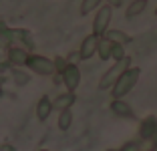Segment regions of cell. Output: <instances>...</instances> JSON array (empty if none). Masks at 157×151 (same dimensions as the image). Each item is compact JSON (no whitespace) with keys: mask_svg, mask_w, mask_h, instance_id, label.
<instances>
[{"mask_svg":"<svg viewBox=\"0 0 157 151\" xmlns=\"http://www.w3.org/2000/svg\"><path fill=\"white\" fill-rule=\"evenodd\" d=\"M139 77H141V69H139V67H129V69L119 77V81L113 85L111 97L113 99H123V97H127L135 89V85L139 83Z\"/></svg>","mask_w":157,"mask_h":151,"instance_id":"obj_1","label":"cell"},{"mask_svg":"<svg viewBox=\"0 0 157 151\" xmlns=\"http://www.w3.org/2000/svg\"><path fill=\"white\" fill-rule=\"evenodd\" d=\"M129 67H131V59H129V56H125L123 60L113 63V67L101 77V81H99V89H101V91H109V89H113V85L119 81V77L129 69Z\"/></svg>","mask_w":157,"mask_h":151,"instance_id":"obj_2","label":"cell"},{"mask_svg":"<svg viewBox=\"0 0 157 151\" xmlns=\"http://www.w3.org/2000/svg\"><path fill=\"white\" fill-rule=\"evenodd\" d=\"M111 20H113V8L109 4L101 6V8L95 12V20H93V34L95 37H105L107 30L111 28Z\"/></svg>","mask_w":157,"mask_h":151,"instance_id":"obj_3","label":"cell"},{"mask_svg":"<svg viewBox=\"0 0 157 151\" xmlns=\"http://www.w3.org/2000/svg\"><path fill=\"white\" fill-rule=\"evenodd\" d=\"M26 67L33 71L34 75H40V77H51V75L56 73L52 59H46V56H42V55H30L28 60H26Z\"/></svg>","mask_w":157,"mask_h":151,"instance_id":"obj_4","label":"cell"},{"mask_svg":"<svg viewBox=\"0 0 157 151\" xmlns=\"http://www.w3.org/2000/svg\"><path fill=\"white\" fill-rule=\"evenodd\" d=\"M60 79L65 83V87L69 93H75L81 85V69H78L75 63H69L67 64V69L60 73Z\"/></svg>","mask_w":157,"mask_h":151,"instance_id":"obj_5","label":"cell"},{"mask_svg":"<svg viewBox=\"0 0 157 151\" xmlns=\"http://www.w3.org/2000/svg\"><path fill=\"white\" fill-rule=\"evenodd\" d=\"M97 45H99V37H95V34L85 37L83 42H81V48H78V60L93 59L95 52H97Z\"/></svg>","mask_w":157,"mask_h":151,"instance_id":"obj_6","label":"cell"},{"mask_svg":"<svg viewBox=\"0 0 157 151\" xmlns=\"http://www.w3.org/2000/svg\"><path fill=\"white\" fill-rule=\"evenodd\" d=\"M111 113H115L121 119H135V111L133 107L123 99H113L111 101Z\"/></svg>","mask_w":157,"mask_h":151,"instance_id":"obj_7","label":"cell"},{"mask_svg":"<svg viewBox=\"0 0 157 151\" xmlns=\"http://www.w3.org/2000/svg\"><path fill=\"white\" fill-rule=\"evenodd\" d=\"M139 135H141L143 141H151L157 135V119L153 115H149V117H145V119L141 121V125H139Z\"/></svg>","mask_w":157,"mask_h":151,"instance_id":"obj_8","label":"cell"},{"mask_svg":"<svg viewBox=\"0 0 157 151\" xmlns=\"http://www.w3.org/2000/svg\"><path fill=\"white\" fill-rule=\"evenodd\" d=\"M28 56H30V52H28L26 48H22V46H10L8 48V60L14 64V67H26V60Z\"/></svg>","mask_w":157,"mask_h":151,"instance_id":"obj_9","label":"cell"},{"mask_svg":"<svg viewBox=\"0 0 157 151\" xmlns=\"http://www.w3.org/2000/svg\"><path fill=\"white\" fill-rule=\"evenodd\" d=\"M52 111H55L52 109V101L46 95H42L40 99H38V103H36V119L40 121V123H46V119L51 117Z\"/></svg>","mask_w":157,"mask_h":151,"instance_id":"obj_10","label":"cell"},{"mask_svg":"<svg viewBox=\"0 0 157 151\" xmlns=\"http://www.w3.org/2000/svg\"><path fill=\"white\" fill-rule=\"evenodd\" d=\"M75 101H77V95L75 93H60L59 97H56L55 101H52V109H56L60 113V111H67V109H71V107L75 105Z\"/></svg>","mask_w":157,"mask_h":151,"instance_id":"obj_11","label":"cell"},{"mask_svg":"<svg viewBox=\"0 0 157 151\" xmlns=\"http://www.w3.org/2000/svg\"><path fill=\"white\" fill-rule=\"evenodd\" d=\"M105 37L109 38L111 42H115V45H123V46H125V45H129V42H131V37L127 34V32L119 30V28H109Z\"/></svg>","mask_w":157,"mask_h":151,"instance_id":"obj_12","label":"cell"},{"mask_svg":"<svg viewBox=\"0 0 157 151\" xmlns=\"http://www.w3.org/2000/svg\"><path fill=\"white\" fill-rule=\"evenodd\" d=\"M145 8H147V0H133L131 4H127L125 18H135V16H139V14H143Z\"/></svg>","mask_w":157,"mask_h":151,"instance_id":"obj_13","label":"cell"},{"mask_svg":"<svg viewBox=\"0 0 157 151\" xmlns=\"http://www.w3.org/2000/svg\"><path fill=\"white\" fill-rule=\"evenodd\" d=\"M97 55L101 60H109L111 59V41L107 37L99 38V45H97Z\"/></svg>","mask_w":157,"mask_h":151,"instance_id":"obj_14","label":"cell"},{"mask_svg":"<svg viewBox=\"0 0 157 151\" xmlns=\"http://www.w3.org/2000/svg\"><path fill=\"white\" fill-rule=\"evenodd\" d=\"M71 125H73V111L71 109L60 111L59 113V129L60 131H69Z\"/></svg>","mask_w":157,"mask_h":151,"instance_id":"obj_15","label":"cell"},{"mask_svg":"<svg viewBox=\"0 0 157 151\" xmlns=\"http://www.w3.org/2000/svg\"><path fill=\"white\" fill-rule=\"evenodd\" d=\"M101 2L103 0H83V2H81V14L87 16V14H91L95 8L99 10L101 8Z\"/></svg>","mask_w":157,"mask_h":151,"instance_id":"obj_16","label":"cell"},{"mask_svg":"<svg viewBox=\"0 0 157 151\" xmlns=\"http://www.w3.org/2000/svg\"><path fill=\"white\" fill-rule=\"evenodd\" d=\"M125 56H127V52H125V46L123 45H115V42H111V59L115 60H123Z\"/></svg>","mask_w":157,"mask_h":151,"instance_id":"obj_17","label":"cell"},{"mask_svg":"<svg viewBox=\"0 0 157 151\" xmlns=\"http://www.w3.org/2000/svg\"><path fill=\"white\" fill-rule=\"evenodd\" d=\"M52 63H55V71L60 75L63 71L67 69V64H69V60H67V59H63V56H56V59H52Z\"/></svg>","mask_w":157,"mask_h":151,"instance_id":"obj_18","label":"cell"},{"mask_svg":"<svg viewBox=\"0 0 157 151\" xmlns=\"http://www.w3.org/2000/svg\"><path fill=\"white\" fill-rule=\"evenodd\" d=\"M107 4L111 8H119V6H123V0H107Z\"/></svg>","mask_w":157,"mask_h":151,"instance_id":"obj_19","label":"cell"},{"mask_svg":"<svg viewBox=\"0 0 157 151\" xmlns=\"http://www.w3.org/2000/svg\"><path fill=\"white\" fill-rule=\"evenodd\" d=\"M107 151H119V149H107Z\"/></svg>","mask_w":157,"mask_h":151,"instance_id":"obj_20","label":"cell"},{"mask_svg":"<svg viewBox=\"0 0 157 151\" xmlns=\"http://www.w3.org/2000/svg\"><path fill=\"white\" fill-rule=\"evenodd\" d=\"M38 151H48V149H38Z\"/></svg>","mask_w":157,"mask_h":151,"instance_id":"obj_21","label":"cell"},{"mask_svg":"<svg viewBox=\"0 0 157 151\" xmlns=\"http://www.w3.org/2000/svg\"><path fill=\"white\" fill-rule=\"evenodd\" d=\"M155 16H157V8H155Z\"/></svg>","mask_w":157,"mask_h":151,"instance_id":"obj_22","label":"cell"}]
</instances>
